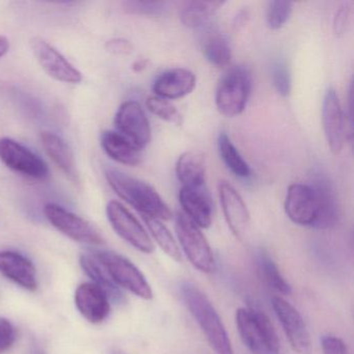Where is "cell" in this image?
I'll use <instances>...</instances> for the list:
<instances>
[{"mask_svg": "<svg viewBox=\"0 0 354 354\" xmlns=\"http://www.w3.org/2000/svg\"><path fill=\"white\" fill-rule=\"evenodd\" d=\"M44 214L55 229L74 241L88 245H100L104 242L91 223L59 205L49 203L44 207Z\"/></svg>", "mask_w": 354, "mask_h": 354, "instance_id": "9", "label": "cell"}, {"mask_svg": "<svg viewBox=\"0 0 354 354\" xmlns=\"http://www.w3.org/2000/svg\"><path fill=\"white\" fill-rule=\"evenodd\" d=\"M10 42L5 36H0V59L9 53Z\"/></svg>", "mask_w": 354, "mask_h": 354, "instance_id": "38", "label": "cell"}, {"mask_svg": "<svg viewBox=\"0 0 354 354\" xmlns=\"http://www.w3.org/2000/svg\"><path fill=\"white\" fill-rule=\"evenodd\" d=\"M107 218L115 233L130 245L144 254H152L155 246L142 223L117 201H111L106 207Z\"/></svg>", "mask_w": 354, "mask_h": 354, "instance_id": "8", "label": "cell"}, {"mask_svg": "<svg viewBox=\"0 0 354 354\" xmlns=\"http://www.w3.org/2000/svg\"><path fill=\"white\" fill-rule=\"evenodd\" d=\"M30 47L42 69L53 80L65 84H80L82 74L59 50L43 39L30 40Z\"/></svg>", "mask_w": 354, "mask_h": 354, "instance_id": "11", "label": "cell"}, {"mask_svg": "<svg viewBox=\"0 0 354 354\" xmlns=\"http://www.w3.org/2000/svg\"><path fill=\"white\" fill-rule=\"evenodd\" d=\"M105 177L113 192L140 215L155 217L160 221H169L173 217L167 203L146 182L115 169H106Z\"/></svg>", "mask_w": 354, "mask_h": 354, "instance_id": "2", "label": "cell"}, {"mask_svg": "<svg viewBox=\"0 0 354 354\" xmlns=\"http://www.w3.org/2000/svg\"><path fill=\"white\" fill-rule=\"evenodd\" d=\"M80 262L86 274L94 281L93 283L102 288L109 295V299L117 302L121 301L123 296H122L119 287L113 283L102 265L94 257L82 254L80 257Z\"/></svg>", "mask_w": 354, "mask_h": 354, "instance_id": "27", "label": "cell"}, {"mask_svg": "<svg viewBox=\"0 0 354 354\" xmlns=\"http://www.w3.org/2000/svg\"><path fill=\"white\" fill-rule=\"evenodd\" d=\"M323 354H349L347 346L339 337L324 335L321 339Z\"/></svg>", "mask_w": 354, "mask_h": 354, "instance_id": "35", "label": "cell"}, {"mask_svg": "<svg viewBox=\"0 0 354 354\" xmlns=\"http://www.w3.org/2000/svg\"><path fill=\"white\" fill-rule=\"evenodd\" d=\"M218 196L230 230L237 239H243L250 229V212L243 198L227 181L219 182Z\"/></svg>", "mask_w": 354, "mask_h": 354, "instance_id": "15", "label": "cell"}, {"mask_svg": "<svg viewBox=\"0 0 354 354\" xmlns=\"http://www.w3.org/2000/svg\"><path fill=\"white\" fill-rule=\"evenodd\" d=\"M310 187L314 190L318 204V221L316 229H330L339 218L337 196L330 180L324 174L317 171L313 175Z\"/></svg>", "mask_w": 354, "mask_h": 354, "instance_id": "18", "label": "cell"}, {"mask_svg": "<svg viewBox=\"0 0 354 354\" xmlns=\"http://www.w3.org/2000/svg\"><path fill=\"white\" fill-rule=\"evenodd\" d=\"M236 326L252 354H281V343L269 317L254 308L236 310Z\"/></svg>", "mask_w": 354, "mask_h": 354, "instance_id": "3", "label": "cell"}, {"mask_svg": "<svg viewBox=\"0 0 354 354\" xmlns=\"http://www.w3.org/2000/svg\"><path fill=\"white\" fill-rule=\"evenodd\" d=\"M113 354H125V353H124V352H121V351H115V352H113Z\"/></svg>", "mask_w": 354, "mask_h": 354, "instance_id": "41", "label": "cell"}, {"mask_svg": "<svg viewBox=\"0 0 354 354\" xmlns=\"http://www.w3.org/2000/svg\"><path fill=\"white\" fill-rule=\"evenodd\" d=\"M28 354H46L44 350L41 349L39 346L32 345L28 351Z\"/></svg>", "mask_w": 354, "mask_h": 354, "instance_id": "40", "label": "cell"}, {"mask_svg": "<svg viewBox=\"0 0 354 354\" xmlns=\"http://www.w3.org/2000/svg\"><path fill=\"white\" fill-rule=\"evenodd\" d=\"M252 90V72L245 66L227 70L217 84L215 102L221 115L237 117L245 109Z\"/></svg>", "mask_w": 354, "mask_h": 354, "instance_id": "4", "label": "cell"}, {"mask_svg": "<svg viewBox=\"0 0 354 354\" xmlns=\"http://www.w3.org/2000/svg\"><path fill=\"white\" fill-rule=\"evenodd\" d=\"M43 148L51 160L69 178L71 181L78 182L73 151L61 136L50 131H42L40 134Z\"/></svg>", "mask_w": 354, "mask_h": 354, "instance_id": "21", "label": "cell"}, {"mask_svg": "<svg viewBox=\"0 0 354 354\" xmlns=\"http://www.w3.org/2000/svg\"><path fill=\"white\" fill-rule=\"evenodd\" d=\"M149 232H150L152 237L154 238L156 243L160 246L161 250L173 260L180 262L182 259L181 252H180L179 245L176 241L174 236L171 235L167 225H163L160 219L155 218V217L146 216L142 215Z\"/></svg>", "mask_w": 354, "mask_h": 354, "instance_id": "29", "label": "cell"}, {"mask_svg": "<svg viewBox=\"0 0 354 354\" xmlns=\"http://www.w3.org/2000/svg\"><path fill=\"white\" fill-rule=\"evenodd\" d=\"M92 254L117 287L123 288L142 299H152L153 291L150 283L131 261L109 250H94Z\"/></svg>", "mask_w": 354, "mask_h": 354, "instance_id": "5", "label": "cell"}, {"mask_svg": "<svg viewBox=\"0 0 354 354\" xmlns=\"http://www.w3.org/2000/svg\"><path fill=\"white\" fill-rule=\"evenodd\" d=\"M196 75L190 70L175 68L158 76L153 84L155 96L176 100L189 95L196 88Z\"/></svg>", "mask_w": 354, "mask_h": 354, "instance_id": "19", "label": "cell"}, {"mask_svg": "<svg viewBox=\"0 0 354 354\" xmlns=\"http://www.w3.org/2000/svg\"><path fill=\"white\" fill-rule=\"evenodd\" d=\"M74 300L80 314L94 324L103 322L111 313V299L96 283H84L78 286Z\"/></svg>", "mask_w": 354, "mask_h": 354, "instance_id": "16", "label": "cell"}, {"mask_svg": "<svg viewBox=\"0 0 354 354\" xmlns=\"http://www.w3.org/2000/svg\"><path fill=\"white\" fill-rule=\"evenodd\" d=\"M202 44L205 57L209 63L218 68L227 67L231 63V43L225 35L217 30H208Z\"/></svg>", "mask_w": 354, "mask_h": 354, "instance_id": "24", "label": "cell"}, {"mask_svg": "<svg viewBox=\"0 0 354 354\" xmlns=\"http://www.w3.org/2000/svg\"><path fill=\"white\" fill-rule=\"evenodd\" d=\"M179 201L184 214L200 229H208L210 227L213 215L212 201L205 186L182 187Z\"/></svg>", "mask_w": 354, "mask_h": 354, "instance_id": "20", "label": "cell"}, {"mask_svg": "<svg viewBox=\"0 0 354 354\" xmlns=\"http://www.w3.org/2000/svg\"><path fill=\"white\" fill-rule=\"evenodd\" d=\"M124 10L127 13L142 16H162L169 11V3L163 1H126Z\"/></svg>", "mask_w": 354, "mask_h": 354, "instance_id": "32", "label": "cell"}, {"mask_svg": "<svg viewBox=\"0 0 354 354\" xmlns=\"http://www.w3.org/2000/svg\"><path fill=\"white\" fill-rule=\"evenodd\" d=\"M349 16L350 10L347 6H343L335 12V18H333V30L337 36L345 34L349 24Z\"/></svg>", "mask_w": 354, "mask_h": 354, "instance_id": "36", "label": "cell"}, {"mask_svg": "<svg viewBox=\"0 0 354 354\" xmlns=\"http://www.w3.org/2000/svg\"><path fill=\"white\" fill-rule=\"evenodd\" d=\"M107 51L115 55H128L133 50L131 43L125 39H113L109 40L105 45Z\"/></svg>", "mask_w": 354, "mask_h": 354, "instance_id": "37", "label": "cell"}, {"mask_svg": "<svg viewBox=\"0 0 354 354\" xmlns=\"http://www.w3.org/2000/svg\"><path fill=\"white\" fill-rule=\"evenodd\" d=\"M293 11V3L291 1H271L267 11V24L273 30L283 28Z\"/></svg>", "mask_w": 354, "mask_h": 354, "instance_id": "31", "label": "cell"}, {"mask_svg": "<svg viewBox=\"0 0 354 354\" xmlns=\"http://www.w3.org/2000/svg\"><path fill=\"white\" fill-rule=\"evenodd\" d=\"M287 216L294 223L316 229L318 221V204L310 184H291L285 200Z\"/></svg>", "mask_w": 354, "mask_h": 354, "instance_id": "13", "label": "cell"}, {"mask_svg": "<svg viewBox=\"0 0 354 354\" xmlns=\"http://www.w3.org/2000/svg\"><path fill=\"white\" fill-rule=\"evenodd\" d=\"M146 104L149 111L153 115H157L159 119L175 126H181L183 124V117L181 113L169 100L157 96H151L147 99Z\"/></svg>", "mask_w": 354, "mask_h": 354, "instance_id": "30", "label": "cell"}, {"mask_svg": "<svg viewBox=\"0 0 354 354\" xmlns=\"http://www.w3.org/2000/svg\"><path fill=\"white\" fill-rule=\"evenodd\" d=\"M17 333L11 321L0 317V354H3L13 347Z\"/></svg>", "mask_w": 354, "mask_h": 354, "instance_id": "34", "label": "cell"}, {"mask_svg": "<svg viewBox=\"0 0 354 354\" xmlns=\"http://www.w3.org/2000/svg\"><path fill=\"white\" fill-rule=\"evenodd\" d=\"M181 297L216 354H234L231 339L216 308L208 296L190 281L180 287Z\"/></svg>", "mask_w": 354, "mask_h": 354, "instance_id": "1", "label": "cell"}, {"mask_svg": "<svg viewBox=\"0 0 354 354\" xmlns=\"http://www.w3.org/2000/svg\"><path fill=\"white\" fill-rule=\"evenodd\" d=\"M147 67V61H138L133 65V71L140 72Z\"/></svg>", "mask_w": 354, "mask_h": 354, "instance_id": "39", "label": "cell"}, {"mask_svg": "<svg viewBox=\"0 0 354 354\" xmlns=\"http://www.w3.org/2000/svg\"><path fill=\"white\" fill-rule=\"evenodd\" d=\"M271 306L292 349L297 354H310L312 350L310 333L297 308L281 296H274Z\"/></svg>", "mask_w": 354, "mask_h": 354, "instance_id": "10", "label": "cell"}, {"mask_svg": "<svg viewBox=\"0 0 354 354\" xmlns=\"http://www.w3.org/2000/svg\"><path fill=\"white\" fill-rule=\"evenodd\" d=\"M217 147H218L219 155L223 159L227 169L237 176V177L246 179L250 176V169L248 167L243 157L237 150L231 138H229L225 132H221L217 140Z\"/></svg>", "mask_w": 354, "mask_h": 354, "instance_id": "28", "label": "cell"}, {"mask_svg": "<svg viewBox=\"0 0 354 354\" xmlns=\"http://www.w3.org/2000/svg\"><path fill=\"white\" fill-rule=\"evenodd\" d=\"M0 160L12 171L38 181L49 178L47 163L36 153L9 138H0Z\"/></svg>", "mask_w": 354, "mask_h": 354, "instance_id": "7", "label": "cell"}, {"mask_svg": "<svg viewBox=\"0 0 354 354\" xmlns=\"http://www.w3.org/2000/svg\"><path fill=\"white\" fill-rule=\"evenodd\" d=\"M176 233L180 246L194 268L203 273L215 270V260L210 244L200 227L184 213L176 216Z\"/></svg>", "mask_w": 354, "mask_h": 354, "instance_id": "6", "label": "cell"}, {"mask_svg": "<svg viewBox=\"0 0 354 354\" xmlns=\"http://www.w3.org/2000/svg\"><path fill=\"white\" fill-rule=\"evenodd\" d=\"M225 3L221 1H188L181 10V21L189 28H204Z\"/></svg>", "mask_w": 354, "mask_h": 354, "instance_id": "25", "label": "cell"}, {"mask_svg": "<svg viewBox=\"0 0 354 354\" xmlns=\"http://www.w3.org/2000/svg\"><path fill=\"white\" fill-rule=\"evenodd\" d=\"M101 147L107 156L113 160L124 165L136 167L142 160L140 149L134 146L130 140L124 138L117 131L102 132L100 136Z\"/></svg>", "mask_w": 354, "mask_h": 354, "instance_id": "22", "label": "cell"}, {"mask_svg": "<svg viewBox=\"0 0 354 354\" xmlns=\"http://www.w3.org/2000/svg\"><path fill=\"white\" fill-rule=\"evenodd\" d=\"M176 174L182 187H203L206 183L204 156L194 151L183 153L178 159Z\"/></svg>", "mask_w": 354, "mask_h": 354, "instance_id": "23", "label": "cell"}, {"mask_svg": "<svg viewBox=\"0 0 354 354\" xmlns=\"http://www.w3.org/2000/svg\"><path fill=\"white\" fill-rule=\"evenodd\" d=\"M115 125L120 134L127 138L140 150L146 148L151 140V126L140 103L127 101L115 113Z\"/></svg>", "mask_w": 354, "mask_h": 354, "instance_id": "12", "label": "cell"}, {"mask_svg": "<svg viewBox=\"0 0 354 354\" xmlns=\"http://www.w3.org/2000/svg\"><path fill=\"white\" fill-rule=\"evenodd\" d=\"M322 122L329 149L333 154H339L347 140V126L335 88H328L325 93L322 105Z\"/></svg>", "mask_w": 354, "mask_h": 354, "instance_id": "14", "label": "cell"}, {"mask_svg": "<svg viewBox=\"0 0 354 354\" xmlns=\"http://www.w3.org/2000/svg\"><path fill=\"white\" fill-rule=\"evenodd\" d=\"M256 261L260 277L269 288L281 295H290L292 293L291 285L288 283L274 261L265 250H261L257 252Z\"/></svg>", "mask_w": 354, "mask_h": 354, "instance_id": "26", "label": "cell"}, {"mask_svg": "<svg viewBox=\"0 0 354 354\" xmlns=\"http://www.w3.org/2000/svg\"><path fill=\"white\" fill-rule=\"evenodd\" d=\"M0 273L28 291L38 288L36 267L24 254L14 250L0 252Z\"/></svg>", "mask_w": 354, "mask_h": 354, "instance_id": "17", "label": "cell"}, {"mask_svg": "<svg viewBox=\"0 0 354 354\" xmlns=\"http://www.w3.org/2000/svg\"><path fill=\"white\" fill-rule=\"evenodd\" d=\"M271 77L277 92L281 96H289L291 92V74L286 62L279 59L273 63L271 67Z\"/></svg>", "mask_w": 354, "mask_h": 354, "instance_id": "33", "label": "cell"}]
</instances>
